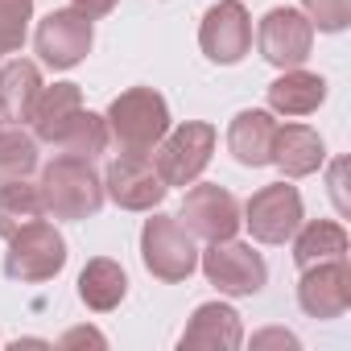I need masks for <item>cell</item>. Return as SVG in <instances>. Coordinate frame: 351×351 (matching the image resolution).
Listing matches in <instances>:
<instances>
[{"label": "cell", "instance_id": "cell-1", "mask_svg": "<svg viewBox=\"0 0 351 351\" xmlns=\"http://www.w3.org/2000/svg\"><path fill=\"white\" fill-rule=\"evenodd\" d=\"M38 195H42V211L54 219H91L104 207V178L95 173V165L87 157H54L42 165L38 178Z\"/></svg>", "mask_w": 351, "mask_h": 351}, {"label": "cell", "instance_id": "cell-2", "mask_svg": "<svg viewBox=\"0 0 351 351\" xmlns=\"http://www.w3.org/2000/svg\"><path fill=\"white\" fill-rule=\"evenodd\" d=\"M108 141L120 153H153L169 132V108L153 87H128L108 104Z\"/></svg>", "mask_w": 351, "mask_h": 351}, {"label": "cell", "instance_id": "cell-3", "mask_svg": "<svg viewBox=\"0 0 351 351\" xmlns=\"http://www.w3.org/2000/svg\"><path fill=\"white\" fill-rule=\"evenodd\" d=\"M141 261L157 281L178 285L199 269V248H195V236L173 215L153 211V219H145L141 228Z\"/></svg>", "mask_w": 351, "mask_h": 351}, {"label": "cell", "instance_id": "cell-4", "mask_svg": "<svg viewBox=\"0 0 351 351\" xmlns=\"http://www.w3.org/2000/svg\"><path fill=\"white\" fill-rule=\"evenodd\" d=\"M66 269V240L54 223L34 219L21 232L9 236V252H5V273L21 285H38L50 281Z\"/></svg>", "mask_w": 351, "mask_h": 351}, {"label": "cell", "instance_id": "cell-5", "mask_svg": "<svg viewBox=\"0 0 351 351\" xmlns=\"http://www.w3.org/2000/svg\"><path fill=\"white\" fill-rule=\"evenodd\" d=\"M211 153H215V128L207 120H186L157 141L153 165H157L165 186H191L211 165Z\"/></svg>", "mask_w": 351, "mask_h": 351}, {"label": "cell", "instance_id": "cell-6", "mask_svg": "<svg viewBox=\"0 0 351 351\" xmlns=\"http://www.w3.org/2000/svg\"><path fill=\"white\" fill-rule=\"evenodd\" d=\"M199 265H203V277L228 298H252L269 281L265 256L252 252V244H240L236 236L232 240H211V248L199 256Z\"/></svg>", "mask_w": 351, "mask_h": 351}, {"label": "cell", "instance_id": "cell-7", "mask_svg": "<svg viewBox=\"0 0 351 351\" xmlns=\"http://www.w3.org/2000/svg\"><path fill=\"white\" fill-rule=\"evenodd\" d=\"M165 191L169 186L161 182L149 153H120L104 173V195L120 211H157Z\"/></svg>", "mask_w": 351, "mask_h": 351}, {"label": "cell", "instance_id": "cell-8", "mask_svg": "<svg viewBox=\"0 0 351 351\" xmlns=\"http://www.w3.org/2000/svg\"><path fill=\"white\" fill-rule=\"evenodd\" d=\"M302 219H306L302 215V195L289 182L261 186L244 203V215H240V223H248L252 240H261V244H289V236L302 228Z\"/></svg>", "mask_w": 351, "mask_h": 351}, {"label": "cell", "instance_id": "cell-9", "mask_svg": "<svg viewBox=\"0 0 351 351\" xmlns=\"http://www.w3.org/2000/svg\"><path fill=\"white\" fill-rule=\"evenodd\" d=\"M256 46H261V58L277 71H293L310 58V46H314V25L302 9H269L261 17V29H256Z\"/></svg>", "mask_w": 351, "mask_h": 351}, {"label": "cell", "instance_id": "cell-10", "mask_svg": "<svg viewBox=\"0 0 351 351\" xmlns=\"http://www.w3.org/2000/svg\"><path fill=\"white\" fill-rule=\"evenodd\" d=\"M95 42V29H91V17H83L79 9H54L38 34H34V46H38V58L54 71H71L87 58Z\"/></svg>", "mask_w": 351, "mask_h": 351}, {"label": "cell", "instance_id": "cell-11", "mask_svg": "<svg viewBox=\"0 0 351 351\" xmlns=\"http://www.w3.org/2000/svg\"><path fill=\"white\" fill-rule=\"evenodd\" d=\"M178 223L195 236V240H232L240 232V203L232 191L223 186H191L186 199H182V211H178Z\"/></svg>", "mask_w": 351, "mask_h": 351}, {"label": "cell", "instance_id": "cell-12", "mask_svg": "<svg viewBox=\"0 0 351 351\" xmlns=\"http://www.w3.org/2000/svg\"><path fill=\"white\" fill-rule=\"evenodd\" d=\"M199 46L211 62L219 66H236L248 46H252V17L240 0H219L207 9L203 25H199Z\"/></svg>", "mask_w": 351, "mask_h": 351}, {"label": "cell", "instance_id": "cell-13", "mask_svg": "<svg viewBox=\"0 0 351 351\" xmlns=\"http://www.w3.org/2000/svg\"><path fill=\"white\" fill-rule=\"evenodd\" d=\"M298 306L310 318H343L347 306H351V269H347V256L302 269Z\"/></svg>", "mask_w": 351, "mask_h": 351}, {"label": "cell", "instance_id": "cell-14", "mask_svg": "<svg viewBox=\"0 0 351 351\" xmlns=\"http://www.w3.org/2000/svg\"><path fill=\"white\" fill-rule=\"evenodd\" d=\"M240 343H244V326H240V314H236L228 302H203V306L191 314V322H186V330H182V339H178L182 351H186V347L236 351Z\"/></svg>", "mask_w": 351, "mask_h": 351}, {"label": "cell", "instance_id": "cell-15", "mask_svg": "<svg viewBox=\"0 0 351 351\" xmlns=\"http://www.w3.org/2000/svg\"><path fill=\"white\" fill-rule=\"evenodd\" d=\"M273 136H277V120H273V112H265V108H244V112H236V120L228 124V149H232V157H236L240 165H248V169L269 165V157H273Z\"/></svg>", "mask_w": 351, "mask_h": 351}, {"label": "cell", "instance_id": "cell-16", "mask_svg": "<svg viewBox=\"0 0 351 351\" xmlns=\"http://www.w3.org/2000/svg\"><path fill=\"white\" fill-rule=\"evenodd\" d=\"M42 71L29 58H9L0 66V120L5 124H29V112L42 95Z\"/></svg>", "mask_w": 351, "mask_h": 351}, {"label": "cell", "instance_id": "cell-17", "mask_svg": "<svg viewBox=\"0 0 351 351\" xmlns=\"http://www.w3.org/2000/svg\"><path fill=\"white\" fill-rule=\"evenodd\" d=\"M322 161H326V149H322V136L314 128H306V124L277 128L269 165H277L285 178H306V173H314Z\"/></svg>", "mask_w": 351, "mask_h": 351}, {"label": "cell", "instance_id": "cell-18", "mask_svg": "<svg viewBox=\"0 0 351 351\" xmlns=\"http://www.w3.org/2000/svg\"><path fill=\"white\" fill-rule=\"evenodd\" d=\"M265 95H269V112H277V116H310L326 99V79L293 66L281 79H273Z\"/></svg>", "mask_w": 351, "mask_h": 351}, {"label": "cell", "instance_id": "cell-19", "mask_svg": "<svg viewBox=\"0 0 351 351\" xmlns=\"http://www.w3.org/2000/svg\"><path fill=\"white\" fill-rule=\"evenodd\" d=\"M79 108H83V91H79V83H54V87H42V95H38V104H34V112H29V128H34V136L46 141V145H54Z\"/></svg>", "mask_w": 351, "mask_h": 351}, {"label": "cell", "instance_id": "cell-20", "mask_svg": "<svg viewBox=\"0 0 351 351\" xmlns=\"http://www.w3.org/2000/svg\"><path fill=\"white\" fill-rule=\"evenodd\" d=\"M124 293H128V277H124V269L112 256H95V261L83 265V273H79V298H83L87 310L108 314V310H116L124 302Z\"/></svg>", "mask_w": 351, "mask_h": 351}, {"label": "cell", "instance_id": "cell-21", "mask_svg": "<svg viewBox=\"0 0 351 351\" xmlns=\"http://www.w3.org/2000/svg\"><path fill=\"white\" fill-rule=\"evenodd\" d=\"M289 240H293V265L298 269H310V265L347 256V232L335 219H310V223L302 219V228Z\"/></svg>", "mask_w": 351, "mask_h": 351}, {"label": "cell", "instance_id": "cell-22", "mask_svg": "<svg viewBox=\"0 0 351 351\" xmlns=\"http://www.w3.org/2000/svg\"><path fill=\"white\" fill-rule=\"evenodd\" d=\"M112 141H108V120L104 116H95V112H87V108H79L75 116H71V124L62 128V136L54 141V149L58 153H71V157H99L104 149H108Z\"/></svg>", "mask_w": 351, "mask_h": 351}, {"label": "cell", "instance_id": "cell-23", "mask_svg": "<svg viewBox=\"0 0 351 351\" xmlns=\"http://www.w3.org/2000/svg\"><path fill=\"white\" fill-rule=\"evenodd\" d=\"M38 169V136L25 132L21 124L0 128V186L21 182Z\"/></svg>", "mask_w": 351, "mask_h": 351}, {"label": "cell", "instance_id": "cell-24", "mask_svg": "<svg viewBox=\"0 0 351 351\" xmlns=\"http://www.w3.org/2000/svg\"><path fill=\"white\" fill-rule=\"evenodd\" d=\"M46 211H42V195H38V186L34 182H5L0 186V236H13V232H21L25 223H34V219H42Z\"/></svg>", "mask_w": 351, "mask_h": 351}, {"label": "cell", "instance_id": "cell-25", "mask_svg": "<svg viewBox=\"0 0 351 351\" xmlns=\"http://www.w3.org/2000/svg\"><path fill=\"white\" fill-rule=\"evenodd\" d=\"M29 17H34V0H0V58L25 46Z\"/></svg>", "mask_w": 351, "mask_h": 351}, {"label": "cell", "instance_id": "cell-26", "mask_svg": "<svg viewBox=\"0 0 351 351\" xmlns=\"http://www.w3.org/2000/svg\"><path fill=\"white\" fill-rule=\"evenodd\" d=\"M302 13L322 34H343L351 25V0H302Z\"/></svg>", "mask_w": 351, "mask_h": 351}, {"label": "cell", "instance_id": "cell-27", "mask_svg": "<svg viewBox=\"0 0 351 351\" xmlns=\"http://www.w3.org/2000/svg\"><path fill=\"white\" fill-rule=\"evenodd\" d=\"M116 5H120V0H71V9H79V13L91 17V21H95V17H108Z\"/></svg>", "mask_w": 351, "mask_h": 351}, {"label": "cell", "instance_id": "cell-28", "mask_svg": "<svg viewBox=\"0 0 351 351\" xmlns=\"http://www.w3.org/2000/svg\"><path fill=\"white\" fill-rule=\"evenodd\" d=\"M252 347H298V339L289 330H261L252 335Z\"/></svg>", "mask_w": 351, "mask_h": 351}, {"label": "cell", "instance_id": "cell-29", "mask_svg": "<svg viewBox=\"0 0 351 351\" xmlns=\"http://www.w3.org/2000/svg\"><path fill=\"white\" fill-rule=\"evenodd\" d=\"M75 343H95V347H104V335H99V330H71V335L58 339V347H75Z\"/></svg>", "mask_w": 351, "mask_h": 351}]
</instances>
